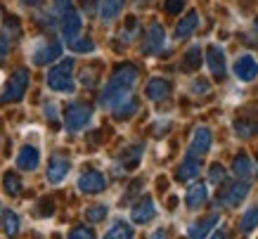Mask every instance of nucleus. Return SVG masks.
Wrapping results in <instances>:
<instances>
[{"instance_id":"f257e3e1","label":"nucleus","mask_w":258,"mask_h":239,"mask_svg":"<svg viewBox=\"0 0 258 239\" xmlns=\"http://www.w3.org/2000/svg\"><path fill=\"white\" fill-rule=\"evenodd\" d=\"M138 67L135 64H118L114 74H111L109 83L104 85V90L100 95V104L107 109H114L118 104H123L125 100H131L133 97V88L138 83Z\"/></svg>"},{"instance_id":"f03ea898","label":"nucleus","mask_w":258,"mask_h":239,"mask_svg":"<svg viewBox=\"0 0 258 239\" xmlns=\"http://www.w3.org/2000/svg\"><path fill=\"white\" fill-rule=\"evenodd\" d=\"M55 12L59 17V29H62V36L67 40H76L79 38L81 29H83V19L76 12L74 3L71 0H55Z\"/></svg>"},{"instance_id":"7ed1b4c3","label":"nucleus","mask_w":258,"mask_h":239,"mask_svg":"<svg viewBox=\"0 0 258 239\" xmlns=\"http://www.w3.org/2000/svg\"><path fill=\"white\" fill-rule=\"evenodd\" d=\"M71 71H74V59H64V62H59L57 67H52V69L47 71V78H45L47 85H50L55 93H74L76 83H74Z\"/></svg>"},{"instance_id":"20e7f679","label":"nucleus","mask_w":258,"mask_h":239,"mask_svg":"<svg viewBox=\"0 0 258 239\" xmlns=\"http://www.w3.org/2000/svg\"><path fill=\"white\" fill-rule=\"evenodd\" d=\"M93 118V107L86 102H71L67 111H64V128L69 133H79L83 131Z\"/></svg>"},{"instance_id":"39448f33","label":"nucleus","mask_w":258,"mask_h":239,"mask_svg":"<svg viewBox=\"0 0 258 239\" xmlns=\"http://www.w3.org/2000/svg\"><path fill=\"white\" fill-rule=\"evenodd\" d=\"M29 81H31L29 71L17 69L15 74L10 76V83H8V88H5V93L0 95V102H3V104H15V102H22L24 95H26V90H29Z\"/></svg>"},{"instance_id":"423d86ee","label":"nucleus","mask_w":258,"mask_h":239,"mask_svg":"<svg viewBox=\"0 0 258 239\" xmlns=\"http://www.w3.org/2000/svg\"><path fill=\"white\" fill-rule=\"evenodd\" d=\"M62 57V45L57 43V40H40L38 45L33 47L31 52V62L36 67H45V64L55 62Z\"/></svg>"},{"instance_id":"0eeeda50","label":"nucleus","mask_w":258,"mask_h":239,"mask_svg":"<svg viewBox=\"0 0 258 239\" xmlns=\"http://www.w3.org/2000/svg\"><path fill=\"white\" fill-rule=\"evenodd\" d=\"M71 170V159L67 154H52L50 156V163H47V180L52 183V185H59L64 177L69 175Z\"/></svg>"},{"instance_id":"6e6552de","label":"nucleus","mask_w":258,"mask_h":239,"mask_svg":"<svg viewBox=\"0 0 258 239\" xmlns=\"http://www.w3.org/2000/svg\"><path fill=\"white\" fill-rule=\"evenodd\" d=\"M166 45V33L161 24H152L145 33V40H142V52L145 54H159Z\"/></svg>"},{"instance_id":"1a4fd4ad","label":"nucleus","mask_w":258,"mask_h":239,"mask_svg":"<svg viewBox=\"0 0 258 239\" xmlns=\"http://www.w3.org/2000/svg\"><path fill=\"white\" fill-rule=\"evenodd\" d=\"M211 142H213V135H211V131H209L206 126L197 128L195 135H192V142H189L187 156H192V159H202V156L211 149Z\"/></svg>"},{"instance_id":"9d476101","label":"nucleus","mask_w":258,"mask_h":239,"mask_svg":"<svg viewBox=\"0 0 258 239\" xmlns=\"http://www.w3.org/2000/svg\"><path fill=\"white\" fill-rule=\"evenodd\" d=\"M79 190L83 194H100L107 190V177L100 170H86L79 177Z\"/></svg>"},{"instance_id":"9b49d317","label":"nucleus","mask_w":258,"mask_h":239,"mask_svg":"<svg viewBox=\"0 0 258 239\" xmlns=\"http://www.w3.org/2000/svg\"><path fill=\"white\" fill-rule=\"evenodd\" d=\"M154 216H157V204H154V199H152V197L140 199L133 206V211H131V218H133V223H138V225L149 223Z\"/></svg>"},{"instance_id":"f8f14e48","label":"nucleus","mask_w":258,"mask_h":239,"mask_svg":"<svg viewBox=\"0 0 258 239\" xmlns=\"http://www.w3.org/2000/svg\"><path fill=\"white\" fill-rule=\"evenodd\" d=\"M235 76L239 78V81H253V78H258V62H256V57H251V54H242V57H237Z\"/></svg>"},{"instance_id":"ddd939ff","label":"nucleus","mask_w":258,"mask_h":239,"mask_svg":"<svg viewBox=\"0 0 258 239\" xmlns=\"http://www.w3.org/2000/svg\"><path fill=\"white\" fill-rule=\"evenodd\" d=\"M40 163V154L33 145H24L17 154V168L19 170H36Z\"/></svg>"},{"instance_id":"4468645a","label":"nucleus","mask_w":258,"mask_h":239,"mask_svg":"<svg viewBox=\"0 0 258 239\" xmlns=\"http://www.w3.org/2000/svg\"><path fill=\"white\" fill-rule=\"evenodd\" d=\"M218 223H220V216L218 213H211V216H206V218H202V220H197V223L189 225L187 237L189 239H204Z\"/></svg>"},{"instance_id":"2eb2a0df","label":"nucleus","mask_w":258,"mask_h":239,"mask_svg":"<svg viewBox=\"0 0 258 239\" xmlns=\"http://www.w3.org/2000/svg\"><path fill=\"white\" fill-rule=\"evenodd\" d=\"M145 95H147L152 102H161L166 100L168 95H171V81H166V78H152L145 88Z\"/></svg>"},{"instance_id":"dca6fc26","label":"nucleus","mask_w":258,"mask_h":239,"mask_svg":"<svg viewBox=\"0 0 258 239\" xmlns=\"http://www.w3.org/2000/svg\"><path fill=\"white\" fill-rule=\"evenodd\" d=\"M206 54H209V67H211V74L216 78H225V52H223V47L218 45H209V50H206Z\"/></svg>"},{"instance_id":"f3484780","label":"nucleus","mask_w":258,"mask_h":239,"mask_svg":"<svg viewBox=\"0 0 258 239\" xmlns=\"http://www.w3.org/2000/svg\"><path fill=\"white\" fill-rule=\"evenodd\" d=\"M206 201H209V187L206 185H192L187 190V194H185V204H187L189 211L202 208Z\"/></svg>"},{"instance_id":"a211bd4d","label":"nucleus","mask_w":258,"mask_h":239,"mask_svg":"<svg viewBox=\"0 0 258 239\" xmlns=\"http://www.w3.org/2000/svg\"><path fill=\"white\" fill-rule=\"evenodd\" d=\"M199 170H202V159H192V156H185V161L178 166V177L180 183H187V180H195L199 175Z\"/></svg>"},{"instance_id":"6ab92c4d","label":"nucleus","mask_w":258,"mask_h":239,"mask_svg":"<svg viewBox=\"0 0 258 239\" xmlns=\"http://www.w3.org/2000/svg\"><path fill=\"white\" fill-rule=\"evenodd\" d=\"M140 159H142V145H135L131 149H125L123 154H121V159H118V170H114V173H125L128 168H135Z\"/></svg>"},{"instance_id":"aec40b11","label":"nucleus","mask_w":258,"mask_h":239,"mask_svg":"<svg viewBox=\"0 0 258 239\" xmlns=\"http://www.w3.org/2000/svg\"><path fill=\"white\" fill-rule=\"evenodd\" d=\"M123 3L125 0H102L100 3V19L102 22H114L118 15H121V10H123Z\"/></svg>"},{"instance_id":"412c9836","label":"nucleus","mask_w":258,"mask_h":239,"mask_svg":"<svg viewBox=\"0 0 258 239\" xmlns=\"http://www.w3.org/2000/svg\"><path fill=\"white\" fill-rule=\"evenodd\" d=\"M197 24H199V15L197 12H187V15L180 19V24L175 26V38H189L192 36V31L197 29Z\"/></svg>"},{"instance_id":"4be33fe9","label":"nucleus","mask_w":258,"mask_h":239,"mask_svg":"<svg viewBox=\"0 0 258 239\" xmlns=\"http://www.w3.org/2000/svg\"><path fill=\"white\" fill-rule=\"evenodd\" d=\"M246 194H249V185H246V183H239V185L230 187V190L223 194V199H220V201H223L225 206H232V208H235L237 204H242Z\"/></svg>"},{"instance_id":"5701e85b","label":"nucleus","mask_w":258,"mask_h":239,"mask_svg":"<svg viewBox=\"0 0 258 239\" xmlns=\"http://www.w3.org/2000/svg\"><path fill=\"white\" fill-rule=\"evenodd\" d=\"M3 232L8 234L10 239H15L17 234H19V227H22V220H19V216H17L15 211H5L3 213Z\"/></svg>"},{"instance_id":"b1692460","label":"nucleus","mask_w":258,"mask_h":239,"mask_svg":"<svg viewBox=\"0 0 258 239\" xmlns=\"http://www.w3.org/2000/svg\"><path fill=\"white\" fill-rule=\"evenodd\" d=\"M102 239H133V227L128 223H123V220H118V223L111 225L109 232Z\"/></svg>"},{"instance_id":"393cba45","label":"nucleus","mask_w":258,"mask_h":239,"mask_svg":"<svg viewBox=\"0 0 258 239\" xmlns=\"http://www.w3.org/2000/svg\"><path fill=\"white\" fill-rule=\"evenodd\" d=\"M3 187H5V192H8L10 197H19V194H22V190H24L22 177L10 170V173H5V177H3Z\"/></svg>"},{"instance_id":"a878e982","label":"nucleus","mask_w":258,"mask_h":239,"mask_svg":"<svg viewBox=\"0 0 258 239\" xmlns=\"http://www.w3.org/2000/svg\"><path fill=\"white\" fill-rule=\"evenodd\" d=\"M253 227H258V204H253L239 220V230L242 232H251Z\"/></svg>"},{"instance_id":"bb28decb","label":"nucleus","mask_w":258,"mask_h":239,"mask_svg":"<svg viewBox=\"0 0 258 239\" xmlns=\"http://www.w3.org/2000/svg\"><path fill=\"white\" fill-rule=\"evenodd\" d=\"M232 170H235L237 177H246L251 175V170H253V166H251V159L246 154H239L235 159V163H232Z\"/></svg>"},{"instance_id":"cd10ccee","label":"nucleus","mask_w":258,"mask_h":239,"mask_svg":"<svg viewBox=\"0 0 258 239\" xmlns=\"http://www.w3.org/2000/svg\"><path fill=\"white\" fill-rule=\"evenodd\" d=\"M235 131L239 138H251V135H258V121H235Z\"/></svg>"},{"instance_id":"c85d7f7f","label":"nucleus","mask_w":258,"mask_h":239,"mask_svg":"<svg viewBox=\"0 0 258 239\" xmlns=\"http://www.w3.org/2000/svg\"><path fill=\"white\" fill-rule=\"evenodd\" d=\"M199 64H202V47L195 45V47H189L187 52H185L182 67H185V69H199Z\"/></svg>"},{"instance_id":"c756f323","label":"nucleus","mask_w":258,"mask_h":239,"mask_svg":"<svg viewBox=\"0 0 258 239\" xmlns=\"http://www.w3.org/2000/svg\"><path fill=\"white\" fill-rule=\"evenodd\" d=\"M135 111H138V100L131 97V100H125L123 104H118V107L114 109V116H116V118H128V116H133Z\"/></svg>"},{"instance_id":"7c9ffc66","label":"nucleus","mask_w":258,"mask_h":239,"mask_svg":"<svg viewBox=\"0 0 258 239\" xmlns=\"http://www.w3.org/2000/svg\"><path fill=\"white\" fill-rule=\"evenodd\" d=\"M107 213H109V208L104 206V204H97V206L86 208V218L90 220V223H100V220H104Z\"/></svg>"},{"instance_id":"2f4dec72","label":"nucleus","mask_w":258,"mask_h":239,"mask_svg":"<svg viewBox=\"0 0 258 239\" xmlns=\"http://www.w3.org/2000/svg\"><path fill=\"white\" fill-rule=\"evenodd\" d=\"M69 239H95V232L86 225H79V227H74L69 232Z\"/></svg>"},{"instance_id":"473e14b6","label":"nucleus","mask_w":258,"mask_h":239,"mask_svg":"<svg viewBox=\"0 0 258 239\" xmlns=\"http://www.w3.org/2000/svg\"><path fill=\"white\" fill-rule=\"evenodd\" d=\"M71 50H74V52H93V50H95V43L90 38L71 40Z\"/></svg>"},{"instance_id":"72a5a7b5","label":"nucleus","mask_w":258,"mask_h":239,"mask_svg":"<svg viewBox=\"0 0 258 239\" xmlns=\"http://www.w3.org/2000/svg\"><path fill=\"white\" fill-rule=\"evenodd\" d=\"M213 185H220V183H225V168L220 166V163H213L211 166V173H209Z\"/></svg>"},{"instance_id":"f704fd0d","label":"nucleus","mask_w":258,"mask_h":239,"mask_svg":"<svg viewBox=\"0 0 258 239\" xmlns=\"http://www.w3.org/2000/svg\"><path fill=\"white\" fill-rule=\"evenodd\" d=\"M164 10L168 12V15H180V12L185 10V0H166Z\"/></svg>"},{"instance_id":"c9c22d12","label":"nucleus","mask_w":258,"mask_h":239,"mask_svg":"<svg viewBox=\"0 0 258 239\" xmlns=\"http://www.w3.org/2000/svg\"><path fill=\"white\" fill-rule=\"evenodd\" d=\"M52 206H55V204H52L50 199H43L38 204V211H36V213H38V216H43V218H45V216H52Z\"/></svg>"},{"instance_id":"e433bc0d","label":"nucleus","mask_w":258,"mask_h":239,"mask_svg":"<svg viewBox=\"0 0 258 239\" xmlns=\"http://www.w3.org/2000/svg\"><path fill=\"white\" fill-rule=\"evenodd\" d=\"M10 52V38L5 33H0V59H5Z\"/></svg>"},{"instance_id":"4c0bfd02","label":"nucleus","mask_w":258,"mask_h":239,"mask_svg":"<svg viewBox=\"0 0 258 239\" xmlns=\"http://www.w3.org/2000/svg\"><path fill=\"white\" fill-rule=\"evenodd\" d=\"M45 116L50 118V121H55V118H57V107L52 104V102H50V104H45Z\"/></svg>"},{"instance_id":"58836bf2","label":"nucleus","mask_w":258,"mask_h":239,"mask_svg":"<svg viewBox=\"0 0 258 239\" xmlns=\"http://www.w3.org/2000/svg\"><path fill=\"white\" fill-rule=\"evenodd\" d=\"M149 239H168V232H166L164 227H159V230H154L149 234Z\"/></svg>"},{"instance_id":"ea45409f","label":"nucleus","mask_w":258,"mask_h":239,"mask_svg":"<svg viewBox=\"0 0 258 239\" xmlns=\"http://www.w3.org/2000/svg\"><path fill=\"white\" fill-rule=\"evenodd\" d=\"M192 90H202V93H206V90H209V83H206V81H202V83L195 81V83H192Z\"/></svg>"},{"instance_id":"a19ab883","label":"nucleus","mask_w":258,"mask_h":239,"mask_svg":"<svg viewBox=\"0 0 258 239\" xmlns=\"http://www.w3.org/2000/svg\"><path fill=\"white\" fill-rule=\"evenodd\" d=\"M211 239H230V234H227L225 230H218V232H216V234H213Z\"/></svg>"},{"instance_id":"79ce46f5","label":"nucleus","mask_w":258,"mask_h":239,"mask_svg":"<svg viewBox=\"0 0 258 239\" xmlns=\"http://www.w3.org/2000/svg\"><path fill=\"white\" fill-rule=\"evenodd\" d=\"M24 5H29V8H36V5H43V0H22Z\"/></svg>"},{"instance_id":"37998d69","label":"nucleus","mask_w":258,"mask_h":239,"mask_svg":"<svg viewBox=\"0 0 258 239\" xmlns=\"http://www.w3.org/2000/svg\"><path fill=\"white\" fill-rule=\"evenodd\" d=\"M256 29H258V19H256Z\"/></svg>"},{"instance_id":"c03bdc74","label":"nucleus","mask_w":258,"mask_h":239,"mask_svg":"<svg viewBox=\"0 0 258 239\" xmlns=\"http://www.w3.org/2000/svg\"><path fill=\"white\" fill-rule=\"evenodd\" d=\"M0 81H3V76H0Z\"/></svg>"}]
</instances>
